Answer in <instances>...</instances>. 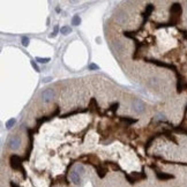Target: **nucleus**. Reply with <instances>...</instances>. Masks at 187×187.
Wrapping results in <instances>:
<instances>
[{
  "instance_id": "1",
  "label": "nucleus",
  "mask_w": 187,
  "mask_h": 187,
  "mask_svg": "<svg viewBox=\"0 0 187 187\" xmlns=\"http://www.w3.org/2000/svg\"><path fill=\"white\" fill-rule=\"evenodd\" d=\"M23 161H24L23 157H21V156L16 155V154H13V155H11V157H9V165H11V168H12L13 170L20 171V172L22 173L23 178L25 179V178H27V171H25V169H24L23 165H22V162H23Z\"/></svg>"
},
{
  "instance_id": "2",
  "label": "nucleus",
  "mask_w": 187,
  "mask_h": 187,
  "mask_svg": "<svg viewBox=\"0 0 187 187\" xmlns=\"http://www.w3.org/2000/svg\"><path fill=\"white\" fill-rule=\"evenodd\" d=\"M59 112H60V108H59L58 105H55V110H54L51 114L44 116V117H42V118H37V119H36V130H35V132L38 133V131H39V128H41L42 125H43L44 122H46V121H50V120L53 119L55 116H59Z\"/></svg>"
},
{
  "instance_id": "3",
  "label": "nucleus",
  "mask_w": 187,
  "mask_h": 187,
  "mask_svg": "<svg viewBox=\"0 0 187 187\" xmlns=\"http://www.w3.org/2000/svg\"><path fill=\"white\" fill-rule=\"evenodd\" d=\"M143 60H144L146 62H150V64L156 65V66H158V67L170 68V69H172V71H173L176 74L178 73L177 67H176L174 65H172V64H168V62H164V61H160V60H157V59H148V58H143Z\"/></svg>"
},
{
  "instance_id": "4",
  "label": "nucleus",
  "mask_w": 187,
  "mask_h": 187,
  "mask_svg": "<svg viewBox=\"0 0 187 187\" xmlns=\"http://www.w3.org/2000/svg\"><path fill=\"white\" fill-rule=\"evenodd\" d=\"M28 138H29V143H28V148H27V151H25V157L24 161H29L30 160V155H31V151H33V148H34V128H28Z\"/></svg>"
},
{
  "instance_id": "5",
  "label": "nucleus",
  "mask_w": 187,
  "mask_h": 187,
  "mask_svg": "<svg viewBox=\"0 0 187 187\" xmlns=\"http://www.w3.org/2000/svg\"><path fill=\"white\" fill-rule=\"evenodd\" d=\"M20 144H21V139L19 135H13L8 140V148L12 150H17L20 148Z\"/></svg>"
},
{
  "instance_id": "6",
  "label": "nucleus",
  "mask_w": 187,
  "mask_h": 187,
  "mask_svg": "<svg viewBox=\"0 0 187 187\" xmlns=\"http://www.w3.org/2000/svg\"><path fill=\"white\" fill-rule=\"evenodd\" d=\"M161 135H163V131H160V132H156V133H152L150 136H149V139L146 141V143H144V151L146 152H148V150H149V148H150V146H151V143L157 139L158 136H161Z\"/></svg>"
},
{
  "instance_id": "7",
  "label": "nucleus",
  "mask_w": 187,
  "mask_h": 187,
  "mask_svg": "<svg viewBox=\"0 0 187 187\" xmlns=\"http://www.w3.org/2000/svg\"><path fill=\"white\" fill-rule=\"evenodd\" d=\"M132 108L133 110L136 112V113H143L144 112V103L139 100V98H135L132 103Z\"/></svg>"
},
{
  "instance_id": "8",
  "label": "nucleus",
  "mask_w": 187,
  "mask_h": 187,
  "mask_svg": "<svg viewBox=\"0 0 187 187\" xmlns=\"http://www.w3.org/2000/svg\"><path fill=\"white\" fill-rule=\"evenodd\" d=\"M155 174H156V178H157L158 180H161V181H168V180H171V179H174V178H176L173 174L162 172L161 170L155 171Z\"/></svg>"
},
{
  "instance_id": "9",
  "label": "nucleus",
  "mask_w": 187,
  "mask_h": 187,
  "mask_svg": "<svg viewBox=\"0 0 187 187\" xmlns=\"http://www.w3.org/2000/svg\"><path fill=\"white\" fill-rule=\"evenodd\" d=\"M170 13H171L172 16L180 17V16H181V13H182V7L180 6V4L174 3V4H172L171 7H170Z\"/></svg>"
},
{
  "instance_id": "10",
  "label": "nucleus",
  "mask_w": 187,
  "mask_h": 187,
  "mask_svg": "<svg viewBox=\"0 0 187 187\" xmlns=\"http://www.w3.org/2000/svg\"><path fill=\"white\" fill-rule=\"evenodd\" d=\"M54 97V91L53 89H45L43 92H42V100L44 103H49L53 100Z\"/></svg>"
},
{
  "instance_id": "11",
  "label": "nucleus",
  "mask_w": 187,
  "mask_h": 187,
  "mask_svg": "<svg viewBox=\"0 0 187 187\" xmlns=\"http://www.w3.org/2000/svg\"><path fill=\"white\" fill-rule=\"evenodd\" d=\"M89 111V109L87 108V109H76V110H74V111H69V112H67V113H65V114H60L59 116V118L61 119H65V118H68V117H71V116H74V114H79V113H84V112H88Z\"/></svg>"
},
{
  "instance_id": "12",
  "label": "nucleus",
  "mask_w": 187,
  "mask_h": 187,
  "mask_svg": "<svg viewBox=\"0 0 187 187\" xmlns=\"http://www.w3.org/2000/svg\"><path fill=\"white\" fill-rule=\"evenodd\" d=\"M154 9H155V6H154L152 4H148V5H147L144 12L142 13V17H143V21H144V22H147V20L149 19V16H150V14L154 12Z\"/></svg>"
},
{
  "instance_id": "13",
  "label": "nucleus",
  "mask_w": 187,
  "mask_h": 187,
  "mask_svg": "<svg viewBox=\"0 0 187 187\" xmlns=\"http://www.w3.org/2000/svg\"><path fill=\"white\" fill-rule=\"evenodd\" d=\"M119 102H114V103H112L111 105H110V108H108L103 113H104V117H106V113L108 112H112L113 113V116H116V112L118 111V109H119Z\"/></svg>"
},
{
  "instance_id": "14",
  "label": "nucleus",
  "mask_w": 187,
  "mask_h": 187,
  "mask_svg": "<svg viewBox=\"0 0 187 187\" xmlns=\"http://www.w3.org/2000/svg\"><path fill=\"white\" fill-rule=\"evenodd\" d=\"M131 176H132V177H134L136 181H140V180L147 179V174H146V172H144V171H142V172H132V173H131Z\"/></svg>"
},
{
  "instance_id": "15",
  "label": "nucleus",
  "mask_w": 187,
  "mask_h": 187,
  "mask_svg": "<svg viewBox=\"0 0 187 187\" xmlns=\"http://www.w3.org/2000/svg\"><path fill=\"white\" fill-rule=\"evenodd\" d=\"M71 180H72L73 184L79 185V184L81 182V177H80V174H79L77 172L73 171V172H71Z\"/></svg>"
},
{
  "instance_id": "16",
  "label": "nucleus",
  "mask_w": 187,
  "mask_h": 187,
  "mask_svg": "<svg viewBox=\"0 0 187 187\" xmlns=\"http://www.w3.org/2000/svg\"><path fill=\"white\" fill-rule=\"evenodd\" d=\"M120 121H124V122H127L128 125H132V124H136L138 122V119H134V118H130V117H124V116H120L118 117Z\"/></svg>"
},
{
  "instance_id": "17",
  "label": "nucleus",
  "mask_w": 187,
  "mask_h": 187,
  "mask_svg": "<svg viewBox=\"0 0 187 187\" xmlns=\"http://www.w3.org/2000/svg\"><path fill=\"white\" fill-rule=\"evenodd\" d=\"M71 33H72V28H71L69 25H64V27L60 28V34H62V35L67 36V35H69Z\"/></svg>"
},
{
  "instance_id": "18",
  "label": "nucleus",
  "mask_w": 187,
  "mask_h": 187,
  "mask_svg": "<svg viewBox=\"0 0 187 187\" xmlns=\"http://www.w3.org/2000/svg\"><path fill=\"white\" fill-rule=\"evenodd\" d=\"M15 122H16V119L15 118H11L9 120L6 121V128L7 130H11L14 126V125H15Z\"/></svg>"
},
{
  "instance_id": "19",
  "label": "nucleus",
  "mask_w": 187,
  "mask_h": 187,
  "mask_svg": "<svg viewBox=\"0 0 187 187\" xmlns=\"http://www.w3.org/2000/svg\"><path fill=\"white\" fill-rule=\"evenodd\" d=\"M80 23H81V17L79 15H74L72 17V24L75 25V27H77V25H80Z\"/></svg>"
},
{
  "instance_id": "20",
  "label": "nucleus",
  "mask_w": 187,
  "mask_h": 187,
  "mask_svg": "<svg viewBox=\"0 0 187 187\" xmlns=\"http://www.w3.org/2000/svg\"><path fill=\"white\" fill-rule=\"evenodd\" d=\"M74 171H75V172H77V173L81 176V174H83V172H84V166H83L82 164H77V165L75 166Z\"/></svg>"
},
{
  "instance_id": "21",
  "label": "nucleus",
  "mask_w": 187,
  "mask_h": 187,
  "mask_svg": "<svg viewBox=\"0 0 187 187\" xmlns=\"http://www.w3.org/2000/svg\"><path fill=\"white\" fill-rule=\"evenodd\" d=\"M50 60H51L50 58H41V57H37V58H36V61L41 62V64H47Z\"/></svg>"
},
{
  "instance_id": "22",
  "label": "nucleus",
  "mask_w": 187,
  "mask_h": 187,
  "mask_svg": "<svg viewBox=\"0 0 187 187\" xmlns=\"http://www.w3.org/2000/svg\"><path fill=\"white\" fill-rule=\"evenodd\" d=\"M58 31H60L59 25H54V30H53V33L50 35V38H54L57 36V34H58Z\"/></svg>"
},
{
  "instance_id": "23",
  "label": "nucleus",
  "mask_w": 187,
  "mask_h": 187,
  "mask_svg": "<svg viewBox=\"0 0 187 187\" xmlns=\"http://www.w3.org/2000/svg\"><path fill=\"white\" fill-rule=\"evenodd\" d=\"M21 44H22L24 47H27V46L29 45V38L25 37V36H23V37L21 38Z\"/></svg>"
},
{
  "instance_id": "24",
  "label": "nucleus",
  "mask_w": 187,
  "mask_h": 187,
  "mask_svg": "<svg viewBox=\"0 0 187 187\" xmlns=\"http://www.w3.org/2000/svg\"><path fill=\"white\" fill-rule=\"evenodd\" d=\"M100 67H98V65H96V64H89V66H88V69L89 71H97Z\"/></svg>"
},
{
  "instance_id": "25",
  "label": "nucleus",
  "mask_w": 187,
  "mask_h": 187,
  "mask_svg": "<svg viewBox=\"0 0 187 187\" xmlns=\"http://www.w3.org/2000/svg\"><path fill=\"white\" fill-rule=\"evenodd\" d=\"M30 64H31V66H33V67H34V69H35V71H36L37 73H38V72H41V71H39V67L37 66V64H36V61H34V59H33V60H31V61H30Z\"/></svg>"
},
{
  "instance_id": "26",
  "label": "nucleus",
  "mask_w": 187,
  "mask_h": 187,
  "mask_svg": "<svg viewBox=\"0 0 187 187\" xmlns=\"http://www.w3.org/2000/svg\"><path fill=\"white\" fill-rule=\"evenodd\" d=\"M156 119H157V120H161V121H165V116H164L163 113H160V114H157Z\"/></svg>"
},
{
  "instance_id": "27",
  "label": "nucleus",
  "mask_w": 187,
  "mask_h": 187,
  "mask_svg": "<svg viewBox=\"0 0 187 187\" xmlns=\"http://www.w3.org/2000/svg\"><path fill=\"white\" fill-rule=\"evenodd\" d=\"M9 185H11V187H19V185L14 184V181H11V182H9Z\"/></svg>"
},
{
  "instance_id": "28",
  "label": "nucleus",
  "mask_w": 187,
  "mask_h": 187,
  "mask_svg": "<svg viewBox=\"0 0 187 187\" xmlns=\"http://www.w3.org/2000/svg\"><path fill=\"white\" fill-rule=\"evenodd\" d=\"M51 80H52V77H46V79H44V82L47 83V82H50Z\"/></svg>"
}]
</instances>
